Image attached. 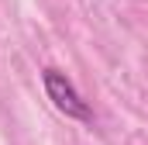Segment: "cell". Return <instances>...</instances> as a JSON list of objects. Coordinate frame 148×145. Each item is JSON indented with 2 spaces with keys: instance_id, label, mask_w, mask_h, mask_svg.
I'll return each mask as SVG.
<instances>
[{
  "instance_id": "cell-1",
  "label": "cell",
  "mask_w": 148,
  "mask_h": 145,
  "mask_svg": "<svg viewBox=\"0 0 148 145\" xmlns=\"http://www.w3.org/2000/svg\"><path fill=\"white\" fill-rule=\"evenodd\" d=\"M41 79H45V93H48V100L62 110L66 117H76V121H90V117H93L90 104L79 97V90L73 86V79H69L62 69H45Z\"/></svg>"
}]
</instances>
